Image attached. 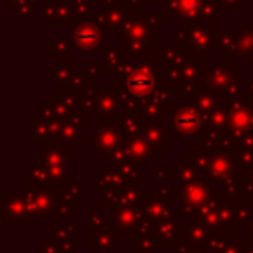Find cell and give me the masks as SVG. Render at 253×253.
<instances>
[{"label": "cell", "instance_id": "1", "mask_svg": "<svg viewBox=\"0 0 253 253\" xmlns=\"http://www.w3.org/2000/svg\"><path fill=\"white\" fill-rule=\"evenodd\" d=\"M155 84V78L151 77V73L146 70L135 71L130 78H128V88L135 94H146L149 88Z\"/></svg>", "mask_w": 253, "mask_h": 253}]
</instances>
